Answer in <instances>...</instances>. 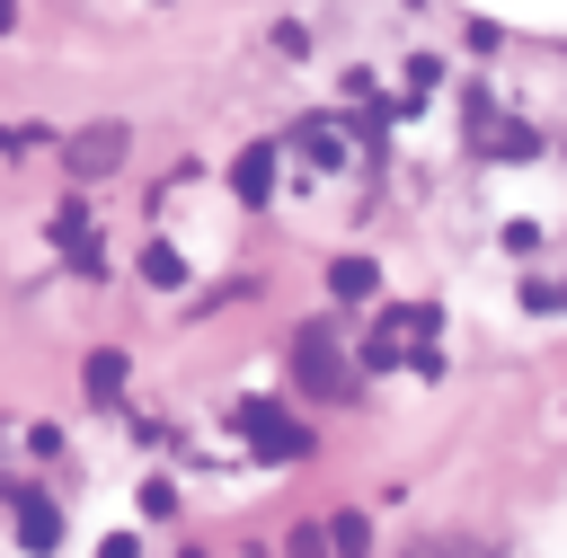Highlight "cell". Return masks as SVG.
Returning a JSON list of instances; mask_svg holds the SVG:
<instances>
[{
	"label": "cell",
	"instance_id": "277c9868",
	"mask_svg": "<svg viewBox=\"0 0 567 558\" xmlns=\"http://www.w3.org/2000/svg\"><path fill=\"white\" fill-rule=\"evenodd\" d=\"M230 195H239V204H266V195H275V142H248V151L230 159Z\"/></svg>",
	"mask_w": 567,
	"mask_h": 558
},
{
	"label": "cell",
	"instance_id": "9a60e30c",
	"mask_svg": "<svg viewBox=\"0 0 567 558\" xmlns=\"http://www.w3.org/2000/svg\"><path fill=\"white\" fill-rule=\"evenodd\" d=\"M186 558H204V549H186Z\"/></svg>",
	"mask_w": 567,
	"mask_h": 558
},
{
	"label": "cell",
	"instance_id": "6da1fadb",
	"mask_svg": "<svg viewBox=\"0 0 567 558\" xmlns=\"http://www.w3.org/2000/svg\"><path fill=\"white\" fill-rule=\"evenodd\" d=\"M230 434H239L257 461H310V425H301L292 407H275V399H239V407H230Z\"/></svg>",
	"mask_w": 567,
	"mask_h": 558
},
{
	"label": "cell",
	"instance_id": "7c38bea8",
	"mask_svg": "<svg viewBox=\"0 0 567 558\" xmlns=\"http://www.w3.org/2000/svg\"><path fill=\"white\" fill-rule=\"evenodd\" d=\"M292 558H328V540L319 531H292Z\"/></svg>",
	"mask_w": 567,
	"mask_h": 558
},
{
	"label": "cell",
	"instance_id": "8992f818",
	"mask_svg": "<svg viewBox=\"0 0 567 558\" xmlns=\"http://www.w3.org/2000/svg\"><path fill=\"white\" fill-rule=\"evenodd\" d=\"M53 248H71L89 275H106V248H89V213H80V204H62V213H53Z\"/></svg>",
	"mask_w": 567,
	"mask_h": 558
},
{
	"label": "cell",
	"instance_id": "30bf717a",
	"mask_svg": "<svg viewBox=\"0 0 567 558\" xmlns=\"http://www.w3.org/2000/svg\"><path fill=\"white\" fill-rule=\"evenodd\" d=\"M142 275H151L159 292H177V283H186V257H177V248L159 239V248H142Z\"/></svg>",
	"mask_w": 567,
	"mask_h": 558
},
{
	"label": "cell",
	"instance_id": "5bb4252c",
	"mask_svg": "<svg viewBox=\"0 0 567 558\" xmlns=\"http://www.w3.org/2000/svg\"><path fill=\"white\" fill-rule=\"evenodd\" d=\"M0 27H18V0H0Z\"/></svg>",
	"mask_w": 567,
	"mask_h": 558
},
{
	"label": "cell",
	"instance_id": "9c48e42d",
	"mask_svg": "<svg viewBox=\"0 0 567 558\" xmlns=\"http://www.w3.org/2000/svg\"><path fill=\"white\" fill-rule=\"evenodd\" d=\"M363 549H372V523L363 514H337L328 523V558H363Z\"/></svg>",
	"mask_w": 567,
	"mask_h": 558
},
{
	"label": "cell",
	"instance_id": "ba28073f",
	"mask_svg": "<svg viewBox=\"0 0 567 558\" xmlns=\"http://www.w3.org/2000/svg\"><path fill=\"white\" fill-rule=\"evenodd\" d=\"M80 390H89L97 407H106V399H124V354H115V345H97V354H89V372H80Z\"/></svg>",
	"mask_w": 567,
	"mask_h": 558
},
{
	"label": "cell",
	"instance_id": "8fae6325",
	"mask_svg": "<svg viewBox=\"0 0 567 558\" xmlns=\"http://www.w3.org/2000/svg\"><path fill=\"white\" fill-rule=\"evenodd\" d=\"M142 514H151V523H168V514H177V487H168V478H151V487H142Z\"/></svg>",
	"mask_w": 567,
	"mask_h": 558
},
{
	"label": "cell",
	"instance_id": "4fadbf2b",
	"mask_svg": "<svg viewBox=\"0 0 567 558\" xmlns=\"http://www.w3.org/2000/svg\"><path fill=\"white\" fill-rule=\"evenodd\" d=\"M97 558H142V549H133V531H115V540H97Z\"/></svg>",
	"mask_w": 567,
	"mask_h": 558
},
{
	"label": "cell",
	"instance_id": "52a82bcc",
	"mask_svg": "<svg viewBox=\"0 0 567 558\" xmlns=\"http://www.w3.org/2000/svg\"><path fill=\"white\" fill-rule=\"evenodd\" d=\"M328 292H337V301H372V292H381V266H372V257H337V266H328Z\"/></svg>",
	"mask_w": 567,
	"mask_h": 558
},
{
	"label": "cell",
	"instance_id": "5b68a950",
	"mask_svg": "<svg viewBox=\"0 0 567 558\" xmlns=\"http://www.w3.org/2000/svg\"><path fill=\"white\" fill-rule=\"evenodd\" d=\"M18 549H62V505L53 496H18Z\"/></svg>",
	"mask_w": 567,
	"mask_h": 558
},
{
	"label": "cell",
	"instance_id": "7a4b0ae2",
	"mask_svg": "<svg viewBox=\"0 0 567 558\" xmlns=\"http://www.w3.org/2000/svg\"><path fill=\"white\" fill-rule=\"evenodd\" d=\"M124 124H80L71 133V177H106V168H124Z\"/></svg>",
	"mask_w": 567,
	"mask_h": 558
},
{
	"label": "cell",
	"instance_id": "3957f363",
	"mask_svg": "<svg viewBox=\"0 0 567 558\" xmlns=\"http://www.w3.org/2000/svg\"><path fill=\"white\" fill-rule=\"evenodd\" d=\"M292 381L319 390V399H346V363H337V345H328V337H301V345H292Z\"/></svg>",
	"mask_w": 567,
	"mask_h": 558
}]
</instances>
